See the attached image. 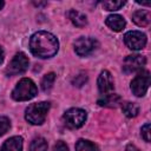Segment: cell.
Returning <instances> with one entry per match:
<instances>
[{
	"label": "cell",
	"mask_w": 151,
	"mask_h": 151,
	"mask_svg": "<svg viewBox=\"0 0 151 151\" xmlns=\"http://www.w3.org/2000/svg\"><path fill=\"white\" fill-rule=\"evenodd\" d=\"M4 57H5V53H4V50H2V47L0 46V64L4 61Z\"/></svg>",
	"instance_id": "d4e9b609"
},
{
	"label": "cell",
	"mask_w": 151,
	"mask_h": 151,
	"mask_svg": "<svg viewBox=\"0 0 151 151\" xmlns=\"http://www.w3.org/2000/svg\"><path fill=\"white\" fill-rule=\"evenodd\" d=\"M59 48L58 39L50 32L39 31L34 33L29 39V50L33 55L38 58H51Z\"/></svg>",
	"instance_id": "6da1fadb"
},
{
	"label": "cell",
	"mask_w": 151,
	"mask_h": 151,
	"mask_svg": "<svg viewBox=\"0 0 151 151\" xmlns=\"http://www.w3.org/2000/svg\"><path fill=\"white\" fill-rule=\"evenodd\" d=\"M28 64H29V61H28V58L26 57V54L22 52H19L13 57V59L8 64V66L6 68V73L8 76L21 74L28 68Z\"/></svg>",
	"instance_id": "8992f818"
},
{
	"label": "cell",
	"mask_w": 151,
	"mask_h": 151,
	"mask_svg": "<svg viewBox=\"0 0 151 151\" xmlns=\"http://www.w3.org/2000/svg\"><path fill=\"white\" fill-rule=\"evenodd\" d=\"M132 20H133V22L136 25L144 27V26H147L150 24V21H151V14L146 9H138V11L133 12Z\"/></svg>",
	"instance_id": "4fadbf2b"
},
{
	"label": "cell",
	"mask_w": 151,
	"mask_h": 151,
	"mask_svg": "<svg viewBox=\"0 0 151 151\" xmlns=\"http://www.w3.org/2000/svg\"><path fill=\"white\" fill-rule=\"evenodd\" d=\"M125 151H140V150H139L136 145H133V144H129V145L126 146Z\"/></svg>",
	"instance_id": "cb8c5ba5"
},
{
	"label": "cell",
	"mask_w": 151,
	"mask_h": 151,
	"mask_svg": "<svg viewBox=\"0 0 151 151\" xmlns=\"http://www.w3.org/2000/svg\"><path fill=\"white\" fill-rule=\"evenodd\" d=\"M11 127V122L7 117L5 116H0V136L5 134Z\"/></svg>",
	"instance_id": "44dd1931"
},
{
	"label": "cell",
	"mask_w": 151,
	"mask_h": 151,
	"mask_svg": "<svg viewBox=\"0 0 151 151\" xmlns=\"http://www.w3.org/2000/svg\"><path fill=\"white\" fill-rule=\"evenodd\" d=\"M68 19L72 21V24L77 27H84L87 25V18L85 14L76 11V9H71L68 12Z\"/></svg>",
	"instance_id": "5bb4252c"
},
{
	"label": "cell",
	"mask_w": 151,
	"mask_h": 151,
	"mask_svg": "<svg viewBox=\"0 0 151 151\" xmlns=\"http://www.w3.org/2000/svg\"><path fill=\"white\" fill-rule=\"evenodd\" d=\"M37 92L38 88L34 81L28 78H24L17 84V86L12 91V98L17 101H26L34 98L37 96Z\"/></svg>",
	"instance_id": "3957f363"
},
{
	"label": "cell",
	"mask_w": 151,
	"mask_h": 151,
	"mask_svg": "<svg viewBox=\"0 0 151 151\" xmlns=\"http://www.w3.org/2000/svg\"><path fill=\"white\" fill-rule=\"evenodd\" d=\"M76 151H99L98 146L86 139H79L76 143Z\"/></svg>",
	"instance_id": "e0dca14e"
},
{
	"label": "cell",
	"mask_w": 151,
	"mask_h": 151,
	"mask_svg": "<svg viewBox=\"0 0 151 151\" xmlns=\"http://www.w3.org/2000/svg\"><path fill=\"white\" fill-rule=\"evenodd\" d=\"M0 151H22V138L20 136L11 137L2 144Z\"/></svg>",
	"instance_id": "7c38bea8"
},
{
	"label": "cell",
	"mask_w": 151,
	"mask_h": 151,
	"mask_svg": "<svg viewBox=\"0 0 151 151\" xmlns=\"http://www.w3.org/2000/svg\"><path fill=\"white\" fill-rule=\"evenodd\" d=\"M101 5L106 11H117L125 5V1H104Z\"/></svg>",
	"instance_id": "ffe728a7"
},
{
	"label": "cell",
	"mask_w": 151,
	"mask_h": 151,
	"mask_svg": "<svg viewBox=\"0 0 151 151\" xmlns=\"http://www.w3.org/2000/svg\"><path fill=\"white\" fill-rule=\"evenodd\" d=\"M4 5H5V2H4L2 0H0V9H1L2 7H4Z\"/></svg>",
	"instance_id": "484cf974"
},
{
	"label": "cell",
	"mask_w": 151,
	"mask_h": 151,
	"mask_svg": "<svg viewBox=\"0 0 151 151\" xmlns=\"http://www.w3.org/2000/svg\"><path fill=\"white\" fill-rule=\"evenodd\" d=\"M53 151H68V147H67V145H66L64 142L59 140V142H57V143L54 144Z\"/></svg>",
	"instance_id": "603a6c76"
},
{
	"label": "cell",
	"mask_w": 151,
	"mask_h": 151,
	"mask_svg": "<svg viewBox=\"0 0 151 151\" xmlns=\"http://www.w3.org/2000/svg\"><path fill=\"white\" fill-rule=\"evenodd\" d=\"M98 41L93 38L90 37H81L76 40L74 42V51L80 57H86L91 54L97 47H98Z\"/></svg>",
	"instance_id": "ba28073f"
},
{
	"label": "cell",
	"mask_w": 151,
	"mask_h": 151,
	"mask_svg": "<svg viewBox=\"0 0 151 151\" xmlns=\"http://www.w3.org/2000/svg\"><path fill=\"white\" fill-rule=\"evenodd\" d=\"M29 151H47V142L42 137L34 138L29 144Z\"/></svg>",
	"instance_id": "ac0fdd59"
},
{
	"label": "cell",
	"mask_w": 151,
	"mask_h": 151,
	"mask_svg": "<svg viewBox=\"0 0 151 151\" xmlns=\"http://www.w3.org/2000/svg\"><path fill=\"white\" fill-rule=\"evenodd\" d=\"M105 24H106L107 27H110L114 32H120L125 27V25H126L125 19L122 15H119V14H111V15H109L106 18V20H105Z\"/></svg>",
	"instance_id": "8fae6325"
},
{
	"label": "cell",
	"mask_w": 151,
	"mask_h": 151,
	"mask_svg": "<svg viewBox=\"0 0 151 151\" xmlns=\"http://www.w3.org/2000/svg\"><path fill=\"white\" fill-rule=\"evenodd\" d=\"M54 80H55V74L53 72L47 73L42 78V80H41V88H42V91H45V92L50 91L52 88L53 84H54Z\"/></svg>",
	"instance_id": "d6986e66"
},
{
	"label": "cell",
	"mask_w": 151,
	"mask_h": 151,
	"mask_svg": "<svg viewBox=\"0 0 151 151\" xmlns=\"http://www.w3.org/2000/svg\"><path fill=\"white\" fill-rule=\"evenodd\" d=\"M97 83H98V88H99L100 93H103V94L112 93V91L114 88V83H113V78L109 71H101L98 77Z\"/></svg>",
	"instance_id": "30bf717a"
},
{
	"label": "cell",
	"mask_w": 151,
	"mask_h": 151,
	"mask_svg": "<svg viewBox=\"0 0 151 151\" xmlns=\"http://www.w3.org/2000/svg\"><path fill=\"white\" fill-rule=\"evenodd\" d=\"M150 85V72L144 70L140 71L131 81V91L137 97H143Z\"/></svg>",
	"instance_id": "5b68a950"
},
{
	"label": "cell",
	"mask_w": 151,
	"mask_h": 151,
	"mask_svg": "<svg viewBox=\"0 0 151 151\" xmlns=\"http://www.w3.org/2000/svg\"><path fill=\"white\" fill-rule=\"evenodd\" d=\"M86 118H87L86 111L83 109H78V107H73V109L67 110L63 116L65 125L70 129L81 127L84 125V123L86 122Z\"/></svg>",
	"instance_id": "277c9868"
},
{
	"label": "cell",
	"mask_w": 151,
	"mask_h": 151,
	"mask_svg": "<svg viewBox=\"0 0 151 151\" xmlns=\"http://www.w3.org/2000/svg\"><path fill=\"white\" fill-rule=\"evenodd\" d=\"M146 64V58L140 54L127 55L123 64V70L125 73H132L136 71H140Z\"/></svg>",
	"instance_id": "9c48e42d"
},
{
	"label": "cell",
	"mask_w": 151,
	"mask_h": 151,
	"mask_svg": "<svg viewBox=\"0 0 151 151\" xmlns=\"http://www.w3.org/2000/svg\"><path fill=\"white\" fill-rule=\"evenodd\" d=\"M120 97L118 94H105L103 98L98 100V104L104 107H117L118 104H120Z\"/></svg>",
	"instance_id": "9a60e30c"
},
{
	"label": "cell",
	"mask_w": 151,
	"mask_h": 151,
	"mask_svg": "<svg viewBox=\"0 0 151 151\" xmlns=\"http://www.w3.org/2000/svg\"><path fill=\"white\" fill-rule=\"evenodd\" d=\"M50 107L51 105L47 101L31 104L25 111V119L33 125H41L46 119Z\"/></svg>",
	"instance_id": "7a4b0ae2"
},
{
	"label": "cell",
	"mask_w": 151,
	"mask_h": 151,
	"mask_svg": "<svg viewBox=\"0 0 151 151\" xmlns=\"http://www.w3.org/2000/svg\"><path fill=\"white\" fill-rule=\"evenodd\" d=\"M122 111L123 113L127 117V118H134L138 116L139 113V106L136 103H131V101H126L123 103L122 105Z\"/></svg>",
	"instance_id": "2e32d148"
},
{
	"label": "cell",
	"mask_w": 151,
	"mask_h": 151,
	"mask_svg": "<svg viewBox=\"0 0 151 151\" xmlns=\"http://www.w3.org/2000/svg\"><path fill=\"white\" fill-rule=\"evenodd\" d=\"M142 137L145 142H150V124L146 123L143 127H142Z\"/></svg>",
	"instance_id": "7402d4cb"
},
{
	"label": "cell",
	"mask_w": 151,
	"mask_h": 151,
	"mask_svg": "<svg viewBox=\"0 0 151 151\" xmlns=\"http://www.w3.org/2000/svg\"><path fill=\"white\" fill-rule=\"evenodd\" d=\"M146 41V35L139 31H129L124 34V42L132 51H139L144 48Z\"/></svg>",
	"instance_id": "52a82bcc"
}]
</instances>
